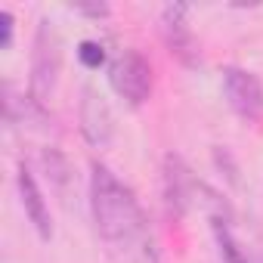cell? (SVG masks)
<instances>
[{
	"label": "cell",
	"instance_id": "1",
	"mask_svg": "<svg viewBox=\"0 0 263 263\" xmlns=\"http://www.w3.org/2000/svg\"><path fill=\"white\" fill-rule=\"evenodd\" d=\"M90 211L96 232L115 248L134 245L146 229V217L134 189L99 161L90 164Z\"/></svg>",
	"mask_w": 263,
	"mask_h": 263
},
{
	"label": "cell",
	"instance_id": "2",
	"mask_svg": "<svg viewBox=\"0 0 263 263\" xmlns=\"http://www.w3.org/2000/svg\"><path fill=\"white\" fill-rule=\"evenodd\" d=\"M59 71H62V41H59V31L53 28L50 19H41L37 31H34V44H31V78H28L31 102H37L41 108L50 105V99L56 96Z\"/></svg>",
	"mask_w": 263,
	"mask_h": 263
},
{
	"label": "cell",
	"instance_id": "3",
	"mask_svg": "<svg viewBox=\"0 0 263 263\" xmlns=\"http://www.w3.org/2000/svg\"><path fill=\"white\" fill-rule=\"evenodd\" d=\"M108 81L111 90L134 108H140L152 96V65L140 50H124L121 56H115V62L108 65Z\"/></svg>",
	"mask_w": 263,
	"mask_h": 263
},
{
	"label": "cell",
	"instance_id": "4",
	"mask_svg": "<svg viewBox=\"0 0 263 263\" xmlns=\"http://www.w3.org/2000/svg\"><path fill=\"white\" fill-rule=\"evenodd\" d=\"M158 25H161V37H164L167 53L180 65L195 68L201 62V50H198V37H195V31L189 25V7L186 4H167L161 10Z\"/></svg>",
	"mask_w": 263,
	"mask_h": 263
},
{
	"label": "cell",
	"instance_id": "5",
	"mask_svg": "<svg viewBox=\"0 0 263 263\" xmlns=\"http://www.w3.org/2000/svg\"><path fill=\"white\" fill-rule=\"evenodd\" d=\"M223 96L241 121L257 124L263 118V84L254 71L238 65L223 68Z\"/></svg>",
	"mask_w": 263,
	"mask_h": 263
},
{
	"label": "cell",
	"instance_id": "6",
	"mask_svg": "<svg viewBox=\"0 0 263 263\" xmlns=\"http://www.w3.org/2000/svg\"><path fill=\"white\" fill-rule=\"evenodd\" d=\"M78 121L81 134L93 149H108L115 140V115L105 102V96L96 87L81 90V105H78Z\"/></svg>",
	"mask_w": 263,
	"mask_h": 263
},
{
	"label": "cell",
	"instance_id": "7",
	"mask_svg": "<svg viewBox=\"0 0 263 263\" xmlns=\"http://www.w3.org/2000/svg\"><path fill=\"white\" fill-rule=\"evenodd\" d=\"M201 183L192 177V171L186 167V161L177 152L164 155V201L171 217H183L192 204V198L198 195Z\"/></svg>",
	"mask_w": 263,
	"mask_h": 263
},
{
	"label": "cell",
	"instance_id": "8",
	"mask_svg": "<svg viewBox=\"0 0 263 263\" xmlns=\"http://www.w3.org/2000/svg\"><path fill=\"white\" fill-rule=\"evenodd\" d=\"M16 186H19V201L25 208V217L31 220L34 232L41 241H50L53 238V220H50V208H47V198L34 180V174L28 171V164L22 161L19 171H16Z\"/></svg>",
	"mask_w": 263,
	"mask_h": 263
},
{
	"label": "cell",
	"instance_id": "9",
	"mask_svg": "<svg viewBox=\"0 0 263 263\" xmlns=\"http://www.w3.org/2000/svg\"><path fill=\"white\" fill-rule=\"evenodd\" d=\"M41 167H44L50 186H53L62 198H68V192H71V186H74V171H71L68 158H65L56 146H47V149H41Z\"/></svg>",
	"mask_w": 263,
	"mask_h": 263
},
{
	"label": "cell",
	"instance_id": "10",
	"mask_svg": "<svg viewBox=\"0 0 263 263\" xmlns=\"http://www.w3.org/2000/svg\"><path fill=\"white\" fill-rule=\"evenodd\" d=\"M211 223H214V235H217V245H220V254H223V260L226 263H251L248 260V251L235 241V235H232V217H211Z\"/></svg>",
	"mask_w": 263,
	"mask_h": 263
},
{
	"label": "cell",
	"instance_id": "11",
	"mask_svg": "<svg viewBox=\"0 0 263 263\" xmlns=\"http://www.w3.org/2000/svg\"><path fill=\"white\" fill-rule=\"evenodd\" d=\"M78 59H81L84 68H99V65H105V50L96 41H81L78 44Z\"/></svg>",
	"mask_w": 263,
	"mask_h": 263
},
{
	"label": "cell",
	"instance_id": "12",
	"mask_svg": "<svg viewBox=\"0 0 263 263\" xmlns=\"http://www.w3.org/2000/svg\"><path fill=\"white\" fill-rule=\"evenodd\" d=\"M13 28H16V19H13L10 10H4V13H0V31H4V37H0V47H4V50L13 47Z\"/></svg>",
	"mask_w": 263,
	"mask_h": 263
},
{
	"label": "cell",
	"instance_id": "13",
	"mask_svg": "<svg viewBox=\"0 0 263 263\" xmlns=\"http://www.w3.org/2000/svg\"><path fill=\"white\" fill-rule=\"evenodd\" d=\"M74 13H84V16L102 19V16H108V7H105V4H78V7H74Z\"/></svg>",
	"mask_w": 263,
	"mask_h": 263
}]
</instances>
